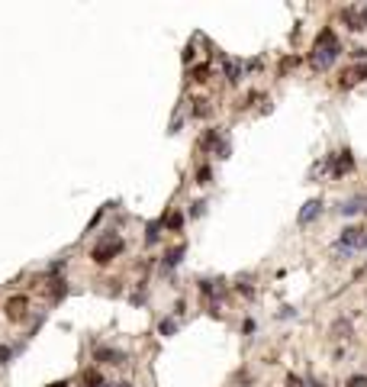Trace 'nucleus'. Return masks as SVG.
<instances>
[{"label":"nucleus","instance_id":"3","mask_svg":"<svg viewBox=\"0 0 367 387\" xmlns=\"http://www.w3.org/2000/svg\"><path fill=\"white\" fill-rule=\"evenodd\" d=\"M119 252H122V239H119L116 233H110V236H103V242H100V246L91 252V258H93L97 264H106V261H113Z\"/></svg>","mask_w":367,"mask_h":387},{"label":"nucleus","instance_id":"20","mask_svg":"<svg viewBox=\"0 0 367 387\" xmlns=\"http://www.w3.org/2000/svg\"><path fill=\"white\" fill-rule=\"evenodd\" d=\"M52 387H68V384H65V381H55V384H52Z\"/></svg>","mask_w":367,"mask_h":387},{"label":"nucleus","instance_id":"7","mask_svg":"<svg viewBox=\"0 0 367 387\" xmlns=\"http://www.w3.org/2000/svg\"><path fill=\"white\" fill-rule=\"evenodd\" d=\"M222 68H226V78L235 84V81H242V74H245V68H248V65L235 62V58H226V62H222Z\"/></svg>","mask_w":367,"mask_h":387},{"label":"nucleus","instance_id":"10","mask_svg":"<svg viewBox=\"0 0 367 387\" xmlns=\"http://www.w3.org/2000/svg\"><path fill=\"white\" fill-rule=\"evenodd\" d=\"M355 168V158H351V152H342L335 158V168H332V174H345V171H351Z\"/></svg>","mask_w":367,"mask_h":387},{"label":"nucleus","instance_id":"16","mask_svg":"<svg viewBox=\"0 0 367 387\" xmlns=\"http://www.w3.org/2000/svg\"><path fill=\"white\" fill-rule=\"evenodd\" d=\"M348 387H367V378H364V375H358V378H351V381H348Z\"/></svg>","mask_w":367,"mask_h":387},{"label":"nucleus","instance_id":"12","mask_svg":"<svg viewBox=\"0 0 367 387\" xmlns=\"http://www.w3.org/2000/svg\"><path fill=\"white\" fill-rule=\"evenodd\" d=\"M181 258H184V246H178V249H171V252L165 255V264H161V268L165 271H171L174 264H181Z\"/></svg>","mask_w":367,"mask_h":387},{"label":"nucleus","instance_id":"14","mask_svg":"<svg viewBox=\"0 0 367 387\" xmlns=\"http://www.w3.org/2000/svg\"><path fill=\"white\" fill-rule=\"evenodd\" d=\"M174 329H178V323H174V320H165V323H161V336H171Z\"/></svg>","mask_w":367,"mask_h":387},{"label":"nucleus","instance_id":"9","mask_svg":"<svg viewBox=\"0 0 367 387\" xmlns=\"http://www.w3.org/2000/svg\"><path fill=\"white\" fill-rule=\"evenodd\" d=\"M364 197H351V200H345L342 203V207H338V213H342V216H355V213H361V210H364Z\"/></svg>","mask_w":367,"mask_h":387},{"label":"nucleus","instance_id":"1","mask_svg":"<svg viewBox=\"0 0 367 387\" xmlns=\"http://www.w3.org/2000/svg\"><path fill=\"white\" fill-rule=\"evenodd\" d=\"M338 52H342V45H338V39H335V32L325 26L322 32L316 36V45H312V55H309V62H312V68H329L332 62L338 58Z\"/></svg>","mask_w":367,"mask_h":387},{"label":"nucleus","instance_id":"2","mask_svg":"<svg viewBox=\"0 0 367 387\" xmlns=\"http://www.w3.org/2000/svg\"><path fill=\"white\" fill-rule=\"evenodd\" d=\"M361 246L367 249V233H364V229H355V226H348L342 236H338V242H335V252H338V255H351L355 249H361Z\"/></svg>","mask_w":367,"mask_h":387},{"label":"nucleus","instance_id":"6","mask_svg":"<svg viewBox=\"0 0 367 387\" xmlns=\"http://www.w3.org/2000/svg\"><path fill=\"white\" fill-rule=\"evenodd\" d=\"M26 307H29L26 297H13V300L6 303V316H10V320H19V316H26Z\"/></svg>","mask_w":367,"mask_h":387},{"label":"nucleus","instance_id":"22","mask_svg":"<svg viewBox=\"0 0 367 387\" xmlns=\"http://www.w3.org/2000/svg\"><path fill=\"white\" fill-rule=\"evenodd\" d=\"M364 26H367V10H364Z\"/></svg>","mask_w":367,"mask_h":387},{"label":"nucleus","instance_id":"17","mask_svg":"<svg viewBox=\"0 0 367 387\" xmlns=\"http://www.w3.org/2000/svg\"><path fill=\"white\" fill-rule=\"evenodd\" d=\"M206 71H209V68H206V65H200V68H193V81H203V78H206Z\"/></svg>","mask_w":367,"mask_h":387},{"label":"nucleus","instance_id":"19","mask_svg":"<svg viewBox=\"0 0 367 387\" xmlns=\"http://www.w3.org/2000/svg\"><path fill=\"white\" fill-rule=\"evenodd\" d=\"M196 178H200V184H206V181H209V168H200V171H196Z\"/></svg>","mask_w":367,"mask_h":387},{"label":"nucleus","instance_id":"13","mask_svg":"<svg viewBox=\"0 0 367 387\" xmlns=\"http://www.w3.org/2000/svg\"><path fill=\"white\" fill-rule=\"evenodd\" d=\"M161 223H165V229H181L184 226V216L174 210V213H168V216H161Z\"/></svg>","mask_w":367,"mask_h":387},{"label":"nucleus","instance_id":"4","mask_svg":"<svg viewBox=\"0 0 367 387\" xmlns=\"http://www.w3.org/2000/svg\"><path fill=\"white\" fill-rule=\"evenodd\" d=\"M93 355H97V362H106V365H122L126 362V355H122L119 349H106V345H97Z\"/></svg>","mask_w":367,"mask_h":387},{"label":"nucleus","instance_id":"21","mask_svg":"<svg viewBox=\"0 0 367 387\" xmlns=\"http://www.w3.org/2000/svg\"><path fill=\"white\" fill-rule=\"evenodd\" d=\"M116 387H132V384H126V381H122V384H116Z\"/></svg>","mask_w":367,"mask_h":387},{"label":"nucleus","instance_id":"5","mask_svg":"<svg viewBox=\"0 0 367 387\" xmlns=\"http://www.w3.org/2000/svg\"><path fill=\"white\" fill-rule=\"evenodd\" d=\"M319 213H322V200H309V203H306V207L300 210V226H306V223H312Z\"/></svg>","mask_w":367,"mask_h":387},{"label":"nucleus","instance_id":"11","mask_svg":"<svg viewBox=\"0 0 367 387\" xmlns=\"http://www.w3.org/2000/svg\"><path fill=\"white\" fill-rule=\"evenodd\" d=\"M161 229H165V223H161V220H155V223H148V226H145V242H148V246H152V242H158Z\"/></svg>","mask_w":367,"mask_h":387},{"label":"nucleus","instance_id":"18","mask_svg":"<svg viewBox=\"0 0 367 387\" xmlns=\"http://www.w3.org/2000/svg\"><path fill=\"white\" fill-rule=\"evenodd\" d=\"M287 387H306V384H303L296 375H290V378H287Z\"/></svg>","mask_w":367,"mask_h":387},{"label":"nucleus","instance_id":"8","mask_svg":"<svg viewBox=\"0 0 367 387\" xmlns=\"http://www.w3.org/2000/svg\"><path fill=\"white\" fill-rule=\"evenodd\" d=\"M342 19L348 23V29H364V13H358L355 6H348V10H342Z\"/></svg>","mask_w":367,"mask_h":387},{"label":"nucleus","instance_id":"15","mask_svg":"<svg viewBox=\"0 0 367 387\" xmlns=\"http://www.w3.org/2000/svg\"><path fill=\"white\" fill-rule=\"evenodd\" d=\"M13 358V349H6V345H0V365H6Z\"/></svg>","mask_w":367,"mask_h":387}]
</instances>
